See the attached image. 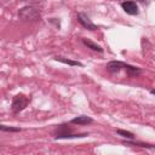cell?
Returning a JSON list of instances; mask_svg holds the SVG:
<instances>
[{"mask_svg":"<svg viewBox=\"0 0 155 155\" xmlns=\"http://www.w3.org/2000/svg\"><path fill=\"white\" fill-rule=\"evenodd\" d=\"M116 133L124 138H127V139H134V134L130 131H125V130H117Z\"/></svg>","mask_w":155,"mask_h":155,"instance_id":"8fae6325","label":"cell"},{"mask_svg":"<svg viewBox=\"0 0 155 155\" xmlns=\"http://www.w3.org/2000/svg\"><path fill=\"white\" fill-rule=\"evenodd\" d=\"M88 136V133H71V130L67 125H61L58 127V132L54 136V139H70V138H84Z\"/></svg>","mask_w":155,"mask_h":155,"instance_id":"7a4b0ae2","label":"cell"},{"mask_svg":"<svg viewBox=\"0 0 155 155\" xmlns=\"http://www.w3.org/2000/svg\"><path fill=\"white\" fill-rule=\"evenodd\" d=\"M28 103H29V99H28L24 94H22V93L16 94V96L13 97L12 104H11V110H12V113L18 114L19 111H22V110L28 105Z\"/></svg>","mask_w":155,"mask_h":155,"instance_id":"3957f363","label":"cell"},{"mask_svg":"<svg viewBox=\"0 0 155 155\" xmlns=\"http://www.w3.org/2000/svg\"><path fill=\"white\" fill-rule=\"evenodd\" d=\"M124 69L126 70L127 75H128V76H131V78H136V76L140 75V74H142V71H143L139 67H133V65H130V64H127V63H125V64H124Z\"/></svg>","mask_w":155,"mask_h":155,"instance_id":"52a82bcc","label":"cell"},{"mask_svg":"<svg viewBox=\"0 0 155 155\" xmlns=\"http://www.w3.org/2000/svg\"><path fill=\"white\" fill-rule=\"evenodd\" d=\"M81 41H82V44H84L85 46H87V48H91L92 51H97V52H101V53L103 52V47H102V46H99L98 44L93 42L92 40L82 38V39H81Z\"/></svg>","mask_w":155,"mask_h":155,"instance_id":"9c48e42d","label":"cell"},{"mask_svg":"<svg viewBox=\"0 0 155 155\" xmlns=\"http://www.w3.org/2000/svg\"><path fill=\"white\" fill-rule=\"evenodd\" d=\"M21 1H27V2H39L40 0H21Z\"/></svg>","mask_w":155,"mask_h":155,"instance_id":"5bb4252c","label":"cell"},{"mask_svg":"<svg viewBox=\"0 0 155 155\" xmlns=\"http://www.w3.org/2000/svg\"><path fill=\"white\" fill-rule=\"evenodd\" d=\"M125 144H127V145H137V147H142V148H150V149H154V145L153 144H144V143H138V142H136V143H133V142H125Z\"/></svg>","mask_w":155,"mask_h":155,"instance_id":"4fadbf2b","label":"cell"},{"mask_svg":"<svg viewBox=\"0 0 155 155\" xmlns=\"http://www.w3.org/2000/svg\"><path fill=\"white\" fill-rule=\"evenodd\" d=\"M121 7H122V10H124L126 13H128V15H132V16L138 15V6H137V4H136L134 1H132V0L122 1V2H121Z\"/></svg>","mask_w":155,"mask_h":155,"instance_id":"5b68a950","label":"cell"},{"mask_svg":"<svg viewBox=\"0 0 155 155\" xmlns=\"http://www.w3.org/2000/svg\"><path fill=\"white\" fill-rule=\"evenodd\" d=\"M78 21L85 29H88V30H97L98 29V27L96 24H93L92 21L90 19V17L84 12H79L78 13Z\"/></svg>","mask_w":155,"mask_h":155,"instance_id":"277c9868","label":"cell"},{"mask_svg":"<svg viewBox=\"0 0 155 155\" xmlns=\"http://www.w3.org/2000/svg\"><path fill=\"white\" fill-rule=\"evenodd\" d=\"M92 122H93V119L87 115H80L78 117L71 119V121H70V124H74V125H88Z\"/></svg>","mask_w":155,"mask_h":155,"instance_id":"ba28073f","label":"cell"},{"mask_svg":"<svg viewBox=\"0 0 155 155\" xmlns=\"http://www.w3.org/2000/svg\"><path fill=\"white\" fill-rule=\"evenodd\" d=\"M56 61L61 62V63H64V64H68V65H71V67H82L84 64L79 61H71V59H68V58H64V57H54Z\"/></svg>","mask_w":155,"mask_h":155,"instance_id":"30bf717a","label":"cell"},{"mask_svg":"<svg viewBox=\"0 0 155 155\" xmlns=\"http://www.w3.org/2000/svg\"><path fill=\"white\" fill-rule=\"evenodd\" d=\"M18 17L23 22H38L41 18V12L38 7L33 5H28L18 11Z\"/></svg>","mask_w":155,"mask_h":155,"instance_id":"6da1fadb","label":"cell"},{"mask_svg":"<svg viewBox=\"0 0 155 155\" xmlns=\"http://www.w3.org/2000/svg\"><path fill=\"white\" fill-rule=\"evenodd\" d=\"M124 62H120V61H111V62H109L107 65H105V69L109 71V73H111V74H114V73H119L121 69H124Z\"/></svg>","mask_w":155,"mask_h":155,"instance_id":"8992f818","label":"cell"},{"mask_svg":"<svg viewBox=\"0 0 155 155\" xmlns=\"http://www.w3.org/2000/svg\"><path fill=\"white\" fill-rule=\"evenodd\" d=\"M0 131H4V132H19L21 128H18V127H13V126L0 125Z\"/></svg>","mask_w":155,"mask_h":155,"instance_id":"7c38bea8","label":"cell"}]
</instances>
